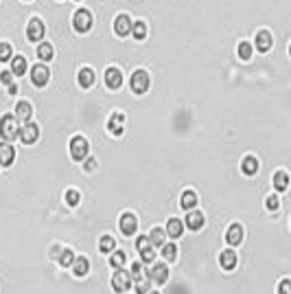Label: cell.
Wrapping results in <instances>:
<instances>
[{
    "instance_id": "obj_1",
    "label": "cell",
    "mask_w": 291,
    "mask_h": 294,
    "mask_svg": "<svg viewBox=\"0 0 291 294\" xmlns=\"http://www.w3.org/2000/svg\"><path fill=\"white\" fill-rule=\"evenodd\" d=\"M88 151H90V145H88V139L83 136H73L70 139V158L81 163V160L88 158Z\"/></svg>"
},
{
    "instance_id": "obj_2",
    "label": "cell",
    "mask_w": 291,
    "mask_h": 294,
    "mask_svg": "<svg viewBox=\"0 0 291 294\" xmlns=\"http://www.w3.org/2000/svg\"><path fill=\"white\" fill-rule=\"evenodd\" d=\"M18 123H15V116L11 114H4L2 119H0V136H2L7 143H11V141L18 139Z\"/></svg>"
},
{
    "instance_id": "obj_3",
    "label": "cell",
    "mask_w": 291,
    "mask_h": 294,
    "mask_svg": "<svg viewBox=\"0 0 291 294\" xmlns=\"http://www.w3.org/2000/svg\"><path fill=\"white\" fill-rule=\"evenodd\" d=\"M110 286L114 292H127L131 286V277L127 270H123V268H119V270H114V275H112L110 279Z\"/></svg>"
},
{
    "instance_id": "obj_4",
    "label": "cell",
    "mask_w": 291,
    "mask_h": 294,
    "mask_svg": "<svg viewBox=\"0 0 291 294\" xmlns=\"http://www.w3.org/2000/svg\"><path fill=\"white\" fill-rule=\"evenodd\" d=\"M119 226H121V233L125 237H131L134 233L138 231V217H136V213H131V211H125L123 215L119 217Z\"/></svg>"
},
{
    "instance_id": "obj_5",
    "label": "cell",
    "mask_w": 291,
    "mask_h": 294,
    "mask_svg": "<svg viewBox=\"0 0 291 294\" xmlns=\"http://www.w3.org/2000/svg\"><path fill=\"white\" fill-rule=\"evenodd\" d=\"M149 75H147V70H134V75H131V93L136 95H145L147 90H149Z\"/></svg>"
},
{
    "instance_id": "obj_6",
    "label": "cell",
    "mask_w": 291,
    "mask_h": 294,
    "mask_svg": "<svg viewBox=\"0 0 291 294\" xmlns=\"http://www.w3.org/2000/svg\"><path fill=\"white\" fill-rule=\"evenodd\" d=\"M217 263L219 268H221L223 272H232L234 268L239 266V255L232 250V248H228V250H221L217 257Z\"/></svg>"
},
{
    "instance_id": "obj_7",
    "label": "cell",
    "mask_w": 291,
    "mask_h": 294,
    "mask_svg": "<svg viewBox=\"0 0 291 294\" xmlns=\"http://www.w3.org/2000/svg\"><path fill=\"white\" fill-rule=\"evenodd\" d=\"M149 275V279L153 283H158V286H165V283L168 281V277H171V272H168V266L166 263H153L151 266V272H147Z\"/></svg>"
},
{
    "instance_id": "obj_8",
    "label": "cell",
    "mask_w": 291,
    "mask_h": 294,
    "mask_svg": "<svg viewBox=\"0 0 291 294\" xmlns=\"http://www.w3.org/2000/svg\"><path fill=\"white\" fill-rule=\"evenodd\" d=\"M73 277L75 279H85L90 275V259L85 255H79V257H75V261H73Z\"/></svg>"
},
{
    "instance_id": "obj_9",
    "label": "cell",
    "mask_w": 291,
    "mask_h": 294,
    "mask_svg": "<svg viewBox=\"0 0 291 294\" xmlns=\"http://www.w3.org/2000/svg\"><path fill=\"white\" fill-rule=\"evenodd\" d=\"M48 79H50V73H48V68H46L44 64L33 66V70H31V82H33V86L44 88V86L48 84Z\"/></svg>"
},
{
    "instance_id": "obj_10",
    "label": "cell",
    "mask_w": 291,
    "mask_h": 294,
    "mask_svg": "<svg viewBox=\"0 0 291 294\" xmlns=\"http://www.w3.org/2000/svg\"><path fill=\"white\" fill-rule=\"evenodd\" d=\"M73 24H75V29H77L79 33L90 31V27H92V16H90V11H85V9H79V11H75Z\"/></svg>"
},
{
    "instance_id": "obj_11",
    "label": "cell",
    "mask_w": 291,
    "mask_h": 294,
    "mask_svg": "<svg viewBox=\"0 0 291 294\" xmlns=\"http://www.w3.org/2000/svg\"><path fill=\"white\" fill-rule=\"evenodd\" d=\"M18 136L24 145H33L40 139V128L35 123H24V128L18 132Z\"/></svg>"
},
{
    "instance_id": "obj_12",
    "label": "cell",
    "mask_w": 291,
    "mask_h": 294,
    "mask_svg": "<svg viewBox=\"0 0 291 294\" xmlns=\"http://www.w3.org/2000/svg\"><path fill=\"white\" fill-rule=\"evenodd\" d=\"M186 229H191V231H202L204 229V224H206V215H204L202 211H188L186 213Z\"/></svg>"
},
{
    "instance_id": "obj_13",
    "label": "cell",
    "mask_w": 291,
    "mask_h": 294,
    "mask_svg": "<svg viewBox=\"0 0 291 294\" xmlns=\"http://www.w3.org/2000/svg\"><path fill=\"white\" fill-rule=\"evenodd\" d=\"M243 237H245V233H243V226L241 224H230L228 226L226 242H228L230 246H241L243 244Z\"/></svg>"
},
{
    "instance_id": "obj_14",
    "label": "cell",
    "mask_w": 291,
    "mask_h": 294,
    "mask_svg": "<svg viewBox=\"0 0 291 294\" xmlns=\"http://www.w3.org/2000/svg\"><path fill=\"white\" fill-rule=\"evenodd\" d=\"M27 38L31 42H40L44 38V22L40 18H33L27 27Z\"/></svg>"
},
{
    "instance_id": "obj_15",
    "label": "cell",
    "mask_w": 291,
    "mask_h": 294,
    "mask_svg": "<svg viewBox=\"0 0 291 294\" xmlns=\"http://www.w3.org/2000/svg\"><path fill=\"white\" fill-rule=\"evenodd\" d=\"M15 160V149L11 143H0V165L2 167H11Z\"/></svg>"
},
{
    "instance_id": "obj_16",
    "label": "cell",
    "mask_w": 291,
    "mask_h": 294,
    "mask_svg": "<svg viewBox=\"0 0 291 294\" xmlns=\"http://www.w3.org/2000/svg\"><path fill=\"white\" fill-rule=\"evenodd\" d=\"M105 84H107V88L119 90L121 86H123V75H121V70H119V68H107V70H105Z\"/></svg>"
},
{
    "instance_id": "obj_17",
    "label": "cell",
    "mask_w": 291,
    "mask_h": 294,
    "mask_svg": "<svg viewBox=\"0 0 291 294\" xmlns=\"http://www.w3.org/2000/svg\"><path fill=\"white\" fill-rule=\"evenodd\" d=\"M123 121H125V114L123 112H114L110 116V121H107V130H110V134H114V136L123 134Z\"/></svg>"
},
{
    "instance_id": "obj_18",
    "label": "cell",
    "mask_w": 291,
    "mask_h": 294,
    "mask_svg": "<svg viewBox=\"0 0 291 294\" xmlns=\"http://www.w3.org/2000/svg\"><path fill=\"white\" fill-rule=\"evenodd\" d=\"M166 235L168 237H173V240H177V237H182V233H184V222L182 220H177V217H171V220L166 222Z\"/></svg>"
},
{
    "instance_id": "obj_19",
    "label": "cell",
    "mask_w": 291,
    "mask_h": 294,
    "mask_svg": "<svg viewBox=\"0 0 291 294\" xmlns=\"http://www.w3.org/2000/svg\"><path fill=\"white\" fill-rule=\"evenodd\" d=\"M31 114H33V108H31V103H27V101H20V103L15 105V121L29 123V121H31Z\"/></svg>"
},
{
    "instance_id": "obj_20",
    "label": "cell",
    "mask_w": 291,
    "mask_h": 294,
    "mask_svg": "<svg viewBox=\"0 0 291 294\" xmlns=\"http://www.w3.org/2000/svg\"><path fill=\"white\" fill-rule=\"evenodd\" d=\"M114 31H116V35H127L131 31V20H129V16H125V13H121L119 18L114 20Z\"/></svg>"
},
{
    "instance_id": "obj_21",
    "label": "cell",
    "mask_w": 291,
    "mask_h": 294,
    "mask_svg": "<svg viewBox=\"0 0 291 294\" xmlns=\"http://www.w3.org/2000/svg\"><path fill=\"white\" fill-rule=\"evenodd\" d=\"M75 257H77V255H75L73 248H61V252L57 255V266L61 268V270H66V268L73 266Z\"/></svg>"
},
{
    "instance_id": "obj_22",
    "label": "cell",
    "mask_w": 291,
    "mask_h": 294,
    "mask_svg": "<svg viewBox=\"0 0 291 294\" xmlns=\"http://www.w3.org/2000/svg\"><path fill=\"white\" fill-rule=\"evenodd\" d=\"M241 171L245 176H256L258 174V158L256 156H245L241 160Z\"/></svg>"
},
{
    "instance_id": "obj_23",
    "label": "cell",
    "mask_w": 291,
    "mask_h": 294,
    "mask_svg": "<svg viewBox=\"0 0 291 294\" xmlns=\"http://www.w3.org/2000/svg\"><path fill=\"white\" fill-rule=\"evenodd\" d=\"M197 202H199L197 200V194H195V191H191V189L184 191L182 197H180V206H182L184 211H193L197 206Z\"/></svg>"
},
{
    "instance_id": "obj_24",
    "label": "cell",
    "mask_w": 291,
    "mask_h": 294,
    "mask_svg": "<svg viewBox=\"0 0 291 294\" xmlns=\"http://www.w3.org/2000/svg\"><path fill=\"white\" fill-rule=\"evenodd\" d=\"M256 49L263 50V53H267V50L272 49V33L269 31H258L256 33Z\"/></svg>"
},
{
    "instance_id": "obj_25",
    "label": "cell",
    "mask_w": 291,
    "mask_h": 294,
    "mask_svg": "<svg viewBox=\"0 0 291 294\" xmlns=\"http://www.w3.org/2000/svg\"><path fill=\"white\" fill-rule=\"evenodd\" d=\"M112 250H116V240L112 235H101L99 237V252L103 255H110Z\"/></svg>"
},
{
    "instance_id": "obj_26",
    "label": "cell",
    "mask_w": 291,
    "mask_h": 294,
    "mask_svg": "<svg viewBox=\"0 0 291 294\" xmlns=\"http://www.w3.org/2000/svg\"><path fill=\"white\" fill-rule=\"evenodd\" d=\"M125 261H127V255H125V252H123V250H112V252H110V261H107V263H110L114 270H119V268L125 266Z\"/></svg>"
},
{
    "instance_id": "obj_27",
    "label": "cell",
    "mask_w": 291,
    "mask_h": 294,
    "mask_svg": "<svg viewBox=\"0 0 291 294\" xmlns=\"http://www.w3.org/2000/svg\"><path fill=\"white\" fill-rule=\"evenodd\" d=\"M94 84V70L92 68H81L79 70V86L81 88H90Z\"/></svg>"
},
{
    "instance_id": "obj_28",
    "label": "cell",
    "mask_w": 291,
    "mask_h": 294,
    "mask_svg": "<svg viewBox=\"0 0 291 294\" xmlns=\"http://www.w3.org/2000/svg\"><path fill=\"white\" fill-rule=\"evenodd\" d=\"M149 242H151V246H165V240H166V233L165 229H151L149 235Z\"/></svg>"
},
{
    "instance_id": "obj_29",
    "label": "cell",
    "mask_w": 291,
    "mask_h": 294,
    "mask_svg": "<svg viewBox=\"0 0 291 294\" xmlns=\"http://www.w3.org/2000/svg\"><path fill=\"white\" fill-rule=\"evenodd\" d=\"M274 187L278 191H287V187H289V174L287 171H278V174H274Z\"/></svg>"
},
{
    "instance_id": "obj_30",
    "label": "cell",
    "mask_w": 291,
    "mask_h": 294,
    "mask_svg": "<svg viewBox=\"0 0 291 294\" xmlns=\"http://www.w3.org/2000/svg\"><path fill=\"white\" fill-rule=\"evenodd\" d=\"M11 73L13 75H24L27 73V59H24L22 55H18V57L11 59Z\"/></svg>"
},
{
    "instance_id": "obj_31",
    "label": "cell",
    "mask_w": 291,
    "mask_h": 294,
    "mask_svg": "<svg viewBox=\"0 0 291 294\" xmlns=\"http://www.w3.org/2000/svg\"><path fill=\"white\" fill-rule=\"evenodd\" d=\"M136 283V292L138 294H147L151 290V279H149V275H145V277H140L138 281H134Z\"/></svg>"
},
{
    "instance_id": "obj_32",
    "label": "cell",
    "mask_w": 291,
    "mask_h": 294,
    "mask_svg": "<svg viewBox=\"0 0 291 294\" xmlns=\"http://www.w3.org/2000/svg\"><path fill=\"white\" fill-rule=\"evenodd\" d=\"M162 257L171 263V261H175L177 259V246L175 244H165L162 246Z\"/></svg>"
},
{
    "instance_id": "obj_33",
    "label": "cell",
    "mask_w": 291,
    "mask_h": 294,
    "mask_svg": "<svg viewBox=\"0 0 291 294\" xmlns=\"http://www.w3.org/2000/svg\"><path fill=\"white\" fill-rule=\"evenodd\" d=\"M64 200H66V204L68 206H77L81 202V194L77 189H68L66 191V196H64Z\"/></svg>"
},
{
    "instance_id": "obj_34",
    "label": "cell",
    "mask_w": 291,
    "mask_h": 294,
    "mask_svg": "<svg viewBox=\"0 0 291 294\" xmlns=\"http://www.w3.org/2000/svg\"><path fill=\"white\" fill-rule=\"evenodd\" d=\"M134 246H136V250H138V252H145V250H151V248H153V246H151V242H149V237H147V235H138Z\"/></svg>"
},
{
    "instance_id": "obj_35",
    "label": "cell",
    "mask_w": 291,
    "mask_h": 294,
    "mask_svg": "<svg viewBox=\"0 0 291 294\" xmlns=\"http://www.w3.org/2000/svg\"><path fill=\"white\" fill-rule=\"evenodd\" d=\"M131 31H134V38H136V40H145V35H147V24L142 22V20H138V22L131 24Z\"/></svg>"
},
{
    "instance_id": "obj_36",
    "label": "cell",
    "mask_w": 291,
    "mask_h": 294,
    "mask_svg": "<svg viewBox=\"0 0 291 294\" xmlns=\"http://www.w3.org/2000/svg\"><path fill=\"white\" fill-rule=\"evenodd\" d=\"M147 272H145V268H142V263L140 261H134L131 263V270H129V277H131V281H138L140 277H145Z\"/></svg>"
},
{
    "instance_id": "obj_37",
    "label": "cell",
    "mask_w": 291,
    "mask_h": 294,
    "mask_svg": "<svg viewBox=\"0 0 291 294\" xmlns=\"http://www.w3.org/2000/svg\"><path fill=\"white\" fill-rule=\"evenodd\" d=\"M38 57L40 59H50V57H53V47H50L48 42H42L38 47Z\"/></svg>"
},
{
    "instance_id": "obj_38",
    "label": "cell",
    "mask_w": 291,
    "mask_h": 294,
    "mask_svg": "<svg viewBox=\"0 0 291 294\" xmlns=\"http://www.w3.org/2000/svg\"><path fill=\"white\" fill-rule=\"evenodd\" d=\"M252 53H254V49H252V44H249V42L239 44V57H241V59H252Z\"/></svg>"
},
{
    "instance_id": "obj_39",
    "label": "cell",
    "mask_w": 291,
    "mask_h": 294,
    "mask_svg": "<svg viewBox=\"0 0 291 294\" xmlns=\"http://www.w3.org/2000/svg\"><path fill=\"white\" fill-rule=\"evenodd\" d=\"M265 209L267 211H278L280 209V197L278 196H267V200H265Z\"/></svg>"
},
{
    "instance_id": "obj_40",
    "label": "cell",
    "mask_w": 291,
    "mask_h": 294,
    "mask_svg": "<svg viewBox=\"0 0 291 294\" xmlns=\"http://www.w3.org/2000/svg\"><path fill=\"white\" fill-rule=\"evenodd\" d=\"M11 59V44L2 42L0 44V62H9Z\"/></svg>"
},
{
    "instance_id": "obj_41",
    "label": "cell",
    "mask_w": 291,
    "mask_h": 294,
    "mask_svg": "<svg viewBox=\"0 0 291 294\" xmlns=\"http://www.w3.org/2000/svg\"><path fill=\"white\" fill-rule=\"evenodd\" d=\"M278 294H291V279H289V277H285L283 281H280Z\"/></svg>"
},
{
    "instance_id": "obj_42",
    "label": "cell",
    "mask_w": 291,
    "mask_h": 294,
    "mask_svg": "<svg viewBox=\"0 0 291 294\" xmlns=\"http://www.w3.org/2000/svg\"><path fill=\"white\" fill-rule=\"evenodd\" d=\"M140 257H142V261H140V263H151L153 259H156V252H153V248H151V250L140 252Z\"/></svg>"
},
{
    "instance_id": "obj_43",
    "label": "cell",
    "mask_w": 291,
    "mask_h": 294,
    "mask_svg": "<svg viewBox=\"0 0 291 294\" xmlns=\"http://www.w3.org/2000/svg\"><path fill=\"white\" fill-rule=\"evenodd\" d=\"M96 165H99V163H96V158H85L83 169H85V171H94V169H96Z\"/></svg>"
},
{
    "instance_id": "obj_44",
    "label": "cell",
    "mask_w": 291,
    "mask_h": 294,
    "mask_svg": "<svg viewBox=\"0 0 291 294\" xmlns=\"http://www.w3.org/2000/svg\"><path fill=\"white\" fill-rule=\"evenodd\" d=\"M0 82L11 86V73H9V70H2V73H0Z\"/></svg>"
},
{
    "instance_id": "obj_45",
    "label": "cell",
    "mask_w": 291,
    "mask_h": 294,
    "mask_svg": "<svg viewBox=\"0 0 291 294\" xmlns=\"http://www.w3.org/2000/svg\"><path fill=\"white\" fill-rule=\"evenodd\" d=\"M15 93H18V86L11 84V86H9V95H15Z\"/></svg>"
},
{
    "instance_id": "obj_46",
    "label": "cell",
    "mask_w": 291,
    "mask_h": 294,
    "mask_svg": "<svg viewBox=\"0 0 291 294\" xmlns=\"http://www.w3.org/2000/svg\"><path fill=\"white\" fill-rule=\"evenodd\" d=\"M147 294H160V292H158V290H149V292H147Z\"/></svg>"
}]
</instances>
